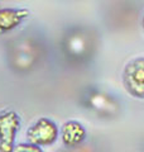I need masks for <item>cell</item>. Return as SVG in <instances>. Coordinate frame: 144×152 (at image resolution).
Listing matches in <instances>:
<instances>
[{"label":"cell","mask_w":144,"mask_h":152,"mask_svg":"<svg viewBox=\"0 0 144 152\" xmlns=\"http://www.w3.org/2000/svg\"><path fill=\"white\" fill-rule=\"evenodd\" d=\"M123 83L132 96L144 99V57L134 58L125 66Z\"/></svg>","instance_id":"1"},{"label":"cell","mask_w":144,"mask_h":152,"mask_svg":"<svg viewBox=\"0 0 144 152\" xmlns=\"http://www.w3.org/2000/svg\"><path fill=\"white\" fill-rule=\"evenodd\" d=\"M20 118L13 110L0 113V152H14Z\"/></svg>","instance_id":"2"},{"label":"cell","mask_w":144,"mask_h":152,"mask_svg":"<svg viewBox=\"0 0 144 152\" xmlns=\"http://www.w3.org/2000/svg\"><path fill=\"white\" fill-rule=\"evenodd\" d=\"M57 137H58L57 124L48 118H39L27 131V138L29 143L39 147L53 145L57 141Z\"/></svg>","instance_id":"3"},{"label":"cell","mask_w":144,"mask_h":152,"mask_svg":"<svg viewBox=\"0 0 144 152\" xmlns=\"http://www.w3.org/2000/svg\"><path fill=\"white\" fill-rule=\"evenodd\" d=\"M62 142L67 147H77L86 138V129L81 123L76 121H70L63 124L61 129Z\"/></svg>","instance_id":"4"},{"label":"cell","mask_w":144,"mask_h":152,"mask_svg":"<svg viewBox=\"0 0 144 152\" xmlns=\"http://www.w3.org/2000/svg\"><path fill=\"white\" fill-rule=\"evenodd\" d=\"M28 14H29V12L27 9H0V33L9 32L14 28H17L28 17Z\"/></svg>","instance_id":"5"},{"label":"cell","mask_w":144,"mask_h":152,"mask_svg":"<svg viewBox=\"0 0 144 152\" xmlns=\"http://www.w3.org/2000/svg\"><path fill=\"white\" fill-rule=\"evenodd\" d=\"M14 152H43V150L39 146L32 145V143H20L15 147Z\"/></svg>","instance_id":"6"},{"label":"cell","mask_w":144,"mask_h":152,"mask_svg":"<svg viewBox=\"0 0 144 152\" xmlns=\"http://www.w3.org/2000/svg\"><path fill=\"white\" fill-rule=\"evenodd\" d=\"M143 28H144V18H143Z\"/></svg>","instance_id":"7"}]
</instances>
